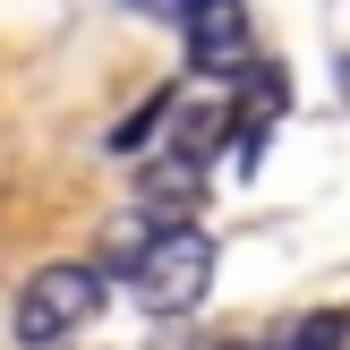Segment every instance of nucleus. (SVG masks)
I'll use <instances>...</instances> for the list:
<instances>
[{
	"instance_id": "1",
	"label": "nucleus",
	"mask_w": 350,
	"mask_h": 350,
	"mask_svg": "<svg viewBox=\"0 0 350 350\" xmlns=\"http://www.w3.org/2000/svg\"><path fill=\"white\" fill-rule=\"evenodd\" d=\"M120 273H129V291H137L146 317H188V308L214 291V239H205L197 222H163L137 256H120Z\"/></svg>"
},
{
	"instance_id": "2",
	"label": "nucleus",
	"mask_w": 350,
	"mask_h": 350,
	"mask_svg": "<svg viewBox=\"0 0 350 350\" xmlns=\"http://www.w3.org/2000/svg\"><path fill=\"white\" fill-rule=\"evenodd\" d=\"M94 308H103V265H43L17 291V342L51 350V342L77 334V325H94Z\"/></svg>"
},
{
	"instance_id": "3",
	"label": "nucleus",
	"mask_w": 350,
	"mask_h": 350,
	"mask_svg": "<svg viewBox=\"0 0 350 350\" xmlns=\"http://www.w3.org/2000/svg\"><path fill=\"white\" fill-rule=\"evenodd\" d=\"M180 26H188V60H197L205 77H231V68H248V51H256L248 0H188Z\"/></svg>"
},
{
	"instance_id": "4",
	"label": "nucleus",
	"mask_w": 350,
	"mask_h": 350,
	"mask_svg": "<svg viewBox=\"0 0 350 350\" xmlns=\"http://www.w3.org/2000/svg\"><path fill=\"white\" fill-rule=\"evenodd\" d=\"M197 163H205V154H180V146H171L163 163L146 171V205H154L163 222H188V214L205 205V171H197Z\"/></svg>"
},
{
	"instance_id": "5",
	"label": "nucleus",
	"mask_w": 350,
	"mask_h": 350,
	"mask_svg": "<svg viewBox=\"0 0 350 350\" xmlns=\"http://www.w3.org/2000/svg\"><path fill=\"white\" fill-rule=\"evenodd\" d=\"M163 111H171V94H146V103H137V111L111 129V154H137V146L154 137V120H163Z\"/></svg>"
},
{
	"instance_id": "6",
	"label": "nucleus",
	"mask_w": 350,
	"mask_h": 350,
	"mask_svg": "<svg viewBox=\"0 0 350 350\" xmlns=\"http://www.w3.org/2000/svg\"><path fill=\"white\" fill-rule=\"evenodd\" d=\"M342 342H350V317H342V308H325V317L299 325V342H291V350H342Z\"/></svg>"
},
{
	"instance_id": "7",
	"label": "nucleus",
	"mask_w": 350,
	"mask_h": 350,
	"mask_svg": "<svg viewBox=\"0 0 350 350\" xmlns=\"http://www.w3.org/2000/svg\"><path fill=\"white\" fill-rule=\"evenodd\" d=\"M222 350H248V342H222Z\"/></svg>"
},
{
	"instance_id": "8",
	"label": "nucleus",
	"mask_w": 350,
	"mask_h": 350,
	"mask_svg": "<svg viewBox=\"0 0 350 350\" xmlns=\"http://www.w3.org/2000/svg\"><path fill=\"white\" fill-rule=\"evenodd\" d=\"M137 9H154V0H137Z\"/></svg>"
},
{
	"instance_id": "9",
	"label": "nucleus",
	"mask_w": 350,
	"mask_h": 350,
	"mask_svg": "<svg viewBox=\"0 0 350 350\" xmlns=\"http://www.w3.org/2000/svg\"><path fill=\"white\" fill-rule=\"evenodd\" d=\"M180 9H188V0H180Z\"/></svg>"
}]
</instances>
